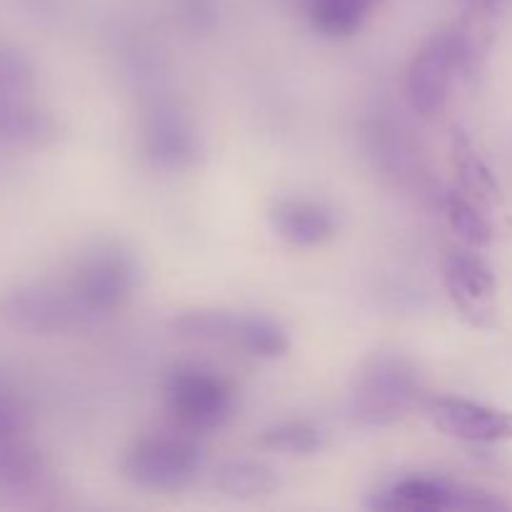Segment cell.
I'll return each mask as SVG.
<instances>
[{"label":"cell","instance_id":"1","mask_svg":"<svg viewBox=\"0 0 512 512\" xmlns=\"http://www.w3.org/2000/svg\"><path fill=\"white\" fill-rule=\"evenodd\" d=\"M418 365L403 353L380 350L365 360L350 395V413L365 428H388L423 405Z\"/></svg>","mask_w":512,"mask_h":512},{"label":"cell","instance_id":"2","mask_svg":"<svg viewBox=\"0 0 512 512\" xmlns=\"http://www.w3.org/2000/svg\"><path fill=\"white\" fill-rule=\"evenodd\" d=\"M473 40L465 30H438L430 35L410 60L405 75V95L415 113L435 115L448 103L453 80L473 60Z\"/></svg>","mask_w":512,"mask_h":512},{"label":"cell","instance_id":"3","mask_svg":"<svg viewBox=\"0 0 512 512\" xmlns=\"http://www.w3.org/2000/svg\"><path fill=\"white\" fill-rule=\"evenodd\" d=\"M170 415L185 433H210L233 418L235 388L228 378L203 365H178L163 383Z\"/></svg>","mask_w":512,"mask_h":512},{"label":"cell","instance_id":"4","mask_svg":"<svg viewBox=\"0 0 512 512\" xmlns=\"http://www.w3.org/2000/svg\"><path fill=\"white\" fill-rule=\"evenodd\" d=\"M203 460L205 453L193 433L145 435L125 450L120 475L135 488L178 490L200 473Z\"/></svg>","mask_w":512,"mask_h":512},{"label":"cell","instance_id":"5","mask_svg":"<svg viewBox=\"0 0 512 512\" xmlns=\"http://www.w3.org/2000/svg\"><path fill=\"white\" fill-rule=\"evenodd\" d=\"M138 285L135 258L115 243H100L80 258L70 290L90 315L123 308Z\"/></svg>","mask_w":512,"mask_h":512},{"label":"cell","instance_id":"6","mask_svg":"<svg viewBox=\"0 0 512 512\" xmlns=\"http://www.w3.org/2000/svg\"><path fill=\"white\" fill-rule=\"evenodd\" d=\"M370 508L385 512H493L505 510L508 503L483 488L433 478V475H415V478H403L380 490Z\"/></svg>","mask_w":512,"mask_h":512},{"label":"cell","instance_id":"7","mask_svg":"<svg viewBox=\"0 0 512 512\" xmlns=\"http://www.w3.org/2000/svg\"><path fill=\"white\" fill-rule=\"evenodd\" d=\"M88 310L80 305L73 290L50 285H18L0 298V320L20 333L55 335L78 328Z\"/></svg>","mask_w":512,"mask_h":512},{"label":"cell","instance_id":"8","mask_svg":"<svg viewBox=\"0 0 512 512\" xmlns=\"http://www.w3.org/2000/svg\"><path fill=\"white\" fill-rule=\"evenodd\" d=\"M423 410L440 433L465 443H505L512 440L510 410L490 408L475 400L433 395L423 400Z\"/></svg>","mask_w":512,"mask_h":512},{"label":"cell","instance_id":"9","mask_svg":"<svg viewBox=\"0 0 512 512\" xmlns=\"http://www.w3.org/2000/svg\"><path fill=\"white\" fill-rule=\"evenodd\" d=\"M145 158L163 170H183L198 160V135L193 125L170 108H158L143 125Z\"/></svg>","mask_w":512,"mask_h":512},{"label":"cell","instance_id":"10","mask_svg":"<svg viewBox=\"0 0 512 512\" xmlns=\"http://www.w3.org/2000/svg\"><path fill=\"white\" fill-rule=\"evenodd\" d=\"M443 278L453 303L475 323H483V318L490 315V300L498 290V280L490 265L480 255L455 250L445 258Z\"/></svg>","mask_w":512,"mask_h":512},{"label":"cell","instance_id":"11","mask_svg":"<svg viewBox=\"0 0 512 512\" xmlns=\"http://www.w3.org/2000/svg\"><path fill=\"white\" fill-rule=\"evenodd\" d=\"M270 223L275 233L295 248H315L338 233L333 208L310 198H280L270 208Z\"/></svg>","mask_w":512,"mask_h":512},{"label":"cell","instance_id":"12","mask_svg":"<svg viewBox=\"0 0 512 512\" xmlns=\"http://www.w3.org/2000/svg\"><path fill=\"white\" fill-rule=\"evenodd\" d=\"M58 133L53 115L23 95H0V143L3 145H43Z\"/></svg>","mask_w":512,"mask_h":512},{"label":"cell","instance_id":"13","mask_svg":"<svg viewBox=\"0 0 512 512\" xmlns=\"http://www.w3.org/2000/svg\"><path fill=\"white\" fill-rule=\"evenodd\" d=\"M215 488L235 500L268 498L280 488V478L268 463L250 458L225 460L215 473Z\"/></svg>","mask_w":512,"mask_h":512},{"label":"cell","instance_id":"14","mask_svg":"<svg viewBox=\"0 0 512 512\" xmlns=\"http://www.w3.org/2000/svg\"><path fill=\"white\" fill-rule=\"evenodd\" d=\"M45 460L25 433L0 438V488L10 493L33 490L43 480Z\"/></svg>","mask_w":512,"mask_h":512},{"label":"cell","instance_id":"15","mask_svg":"<svg viewBox=\"0 0 512 512\" xmlns=\"http://www.w3.org/2000/svg\"><path fill=\"white\" fill-rule=\"evenodd\" d=\"M233 348L245 350L253 358H283L290 350V338L278 320L258 313H238Z\"/></svg>","mask_w":512,"mask_h":512},{"label":"cell","instance_id":"16","mask_svg":"<svg viewBox=\"0 0 512 512\" xmlns=\"http://www.w3.org/2000/svg\"><path fill=\"white\" fill-rule=\"evenodd\" d=\"M373 0H305L315 30L330 38H345L363 28Z\"/></svg>","mask_w":512,"mask_h":512},{"label":"cell","instance_id":"17","mask_svg":"<svg viewBox=\"0 0 512 512\" xmlns=\"http://www.w3.org/2000/svg\"><path fill=\"white\" fill-rule=\"evenodd\" d=\"M238 313L228 310H190L173 320L175 335L198 343H225L233 345Z\"/></svg>","mask_w":512,"mask_h":512},{"label":"cell","instance_id":"18","mask_svg":"<svg viewBox=\"0 0 512 512\" xmlns=\"http://www.w3.org/2000/svg\"><path fill=\"white\" fill-rule=\"evenodd\" d=\"M260 445L283 455H315L323 448V433L305 420H283L260 435Z\"/></svg>","mask_w":512,"mask_h":512},{"label":"cell","instance_id":"19","mask_svg":"<svg viewBox=\"0 0 512 512\" xmlns=\"http://www.w3.org/2000/svg\"><path fill=\"white\" fill-rule=\"evenodd\" d=\"M443 210L445 218H448V225L463 243L473 245V248H485L493 240V228H490L485 215L468 198H463L458 193L448 195L443 203Z\"/></svg>","mask_w":512,"mask_h":512},{"label":"cell","instance_id":"20","mask_svg":"<svg viewBox=\"0 0 512 512\" xmlns=\"http://www.w3.org/2000/svg\"><path fill=\"white\" fill-rule=\"evenodd\" d=\"M455 165H458V175L463 180L465 190H470V193L485 200L498 198V183H495V178L485 168L483 160L473 153V148L463 138L455 145Z\"/></svg>","mask_w":512,"mask_h":512},{"label":"cell","instance_id":"21","mask_svg":"<svg viewBox=\"0 0 512 512\" xmlns=\"http://www.w3.org/2000/svg\"><path fill=\"white\" fill-rule=\"evenodd\" d=\"M35 70L23 50L0 43V95H23L33 85Z\"/></svg>","mask_w":512,"mask_h":512},{"label":"cell","instance_id":"22","mask_svg":"<svg viewBox=\"0 0 512 512\" xmlns=\"http://www.w3.org/2000/svg\"><path fill=\"white\" fill-rule=\"evenodd\" d=\"M28 428V413L23 405L8 393H0V438L25 433Z\"/></svg>","mask_w":512,"mask_h":512},{"label":"cell","instance_id":"23","mask_svg":"<svg viewBox=\"0 0 512 512\" xmlns=\"http://www.w3.org/2000/svg\"><path fill=\"white\" fill-rule=\"evenodd\" d=\"M175 5L193 28H210L218 18V0H175Z\"/></svg>","mask_w":512,"mask_h":512},{"label":"cell","instance_id":"24","mask_svg":"<svg viewBox=\"0 0 512 512\" xmlns=\"http://www.w3.org/2000/svg\"><path fill=\"white\" fill-rule=\"evenodd\" d=\"M458 3L473 15H498L510 0H458Z\"/></svg>","mask_w":512,"mask_h":512}]
</instances>
